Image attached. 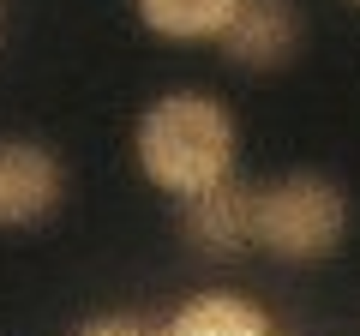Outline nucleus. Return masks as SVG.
<instances>
[{
    "label": "nucleus",
    "mask_w": 360,
    "mask_h": 336,
    "mask_svg": "<svg viewBox=\"0 0 360 336\" xmlns=\"http://www.w3.org/2000/svg\"><path fill=\"white\" fill-rule=\"evenodd\" d=\"M132 162L168 198H193L240 174V120L210 91H162L132 127Z\"/></svg>",
    "instance_id": "obj_1"
},
{
    "label": "nucleus",
    "mask_w": 360,
    "mask_h": 336,
    "mask_svg": "<svg viewBox=\"0 0 360 336\" xmlns=\"http://www.w3.org/2000/svg\"><path fill=\"white\" fill-rule=\"evenodd\" d=\"M348 240V193L319 168L258 181V252L276 264H324Z\"/></svg>",
    "instance_id": "obj_2"
},
{
    "label": "nucleus",
    "mask_w": 360,
    "mask_h": 336,
    "mask_svg": "<svg viewBox=\"0 0 360 336\" xmlns=\"http://www.w3.org/2000/svg\"><path fill=\"white\" fill-rule=\"evenodd\" d=\"M174 210H180V234L205 259H234V252L258 246V181H246V174H229L193 198H174Z\"/></svg>",
    "instance_id": "obj_3"
},
{
    "label": "nucleus",
    "mask_w": 360,
    "mask_h": 336,
    "mask_svg": "<svg viewBox=\"0 0 360 336\" xmlns=\"http://www.w3.org/2000/svg\"><path fill=\"white\" fill-rule=\"evenodd\" d=\"M300 37H307L300 0H234L217 49L240 72H283L300 54Z\"/></svg>",
    "instance_id": "obj_4"
},
{
    "label": "nucleus",
    "mask_w": 360,
    "mask_h": 336,
    "mask_svg": "<svg viewBox=\"0 0 360 336\" xmlns=\"http://www.w3.org/2000/svg\"><path fill=\"white\" fill-rule=\"evenodd\" d=\"M66 205V162L37 138H0V228H37Z\"/></svg>",
    "instance_id": "obj_5"
},
{
    "label": "nucleus",
    "mask_w": 360,
    "mask_h": 336,
    "mask_svg": "<svg viewBox=\"0 0 360 336\" xmlns=\"http://www.w3.org/2000/svg\"><path fill=\"white\" fill-rule=\"evenodd\" d=\"M246 330H270V312L234 288H205L168 318V336H246Z\"/></svg>",
    "instance_id": "obj_6"
},
{
    "label": "nucleus",
    "mask_w": 360,
    "mask_h": 336,
    "mask_svg": "<svg viewBox=\"0 0 360 336\" xmlns=\"http://www.w3.org/2000/svg\"><path fill=\"white\" fill-rule=\"evenodd\" d=\"M132 13L162 42H217L234 0H132Z\"/></svg>",
    "instance_id": "obj_7"
},
{
    "label": "nucleus",
    "mask_w": 360,
    "mask_h": 336,
    "mask_svg": "<svg viewBox=\"0 0 360 336\" xmlns=\"http://www.w3.org/2000/svg\"><path fill=\"white\" fill-rule=\"evenodd\" d=\"M72 336H150L139 318H120V312H108V318H90V324H78Z\"/></svg>",
    "instance_id": "obj_8"
},
{
    "label": "nucleus",
    "mask_w": 360,
    "mask_h": 336,
    "mask_svg": "<svg viewBox=\"0 0 360 336\" xmlns=\"http://www.w3.org/2000/svg\"><path fill=\"white\" fill-rule=\"evenodd\" d=\"M162 336H168V330H162ZM246 336H276V330H246Z\"/></svg>",
    "instance_id": "obj_9"
},
{
    "label": "nucleus",
    "mask_w": 360,
    "mask_h": 336,
    "mask_svg": "<svg viewBox=\"0 0 360 336\" xmlns=\"http://www.w3.org/2000/svg\"><path fill=\"white\" fill-rule=\"evenodd\" d=\"M354 6H360V0H354Z\"/></svg>",
    "instance_id": "obj_10"
}]
</instances>
